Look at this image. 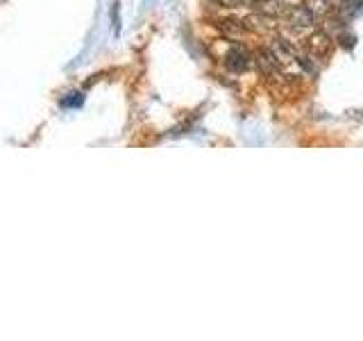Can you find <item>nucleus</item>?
Masks as SVG:
<instances>
[{
  "instance_id": "1",
  "label": "nucleus",
  "mask_w": 363,
  "mask_h": 341,
  "mask_svg": "<svg viewBox=\"0 0 363 341\" xmlns=\"http://www.w3.org/2000/svg\"><path fill=\"white\" fill-rule=\"evenodd\" d=\"M247 64H250V55L245 53V48H241V45H234V48H230V53L225 55V66L234 73L245 71Z\"/></svg>"
},
{
  "instance_id": "2",
  "label": "nucleus",
  "mask_w": 363,
  "mask_h": 341,
  "mask_svg": "<svg viewBox=\"0 0 363 341\" xmlns=\"http://www.w3.org/2000/svg\"><path fill=\"white\" fill-rule=\"evenodd\" d=\"M286 16H289V21L293 23V26H298V28L313 26V21H315V14L311 9H306V7H289Z\"/></svg>"
},
{
  "instance_id": "3",
  "label": "nucleus",
  "mask_w": 363,
  "mask_h": 341,
  "mask_svg": "<svg viewBox=\"0 0 363 341\" xmlns=\"http://www.w3.org/2000/svg\"><path fill=\"white\" fill-rule=\"evenodd\" d=\"M213 3H218L223 7H241L245 5V0H213Z\"/></svg>"
}]
</instances>
